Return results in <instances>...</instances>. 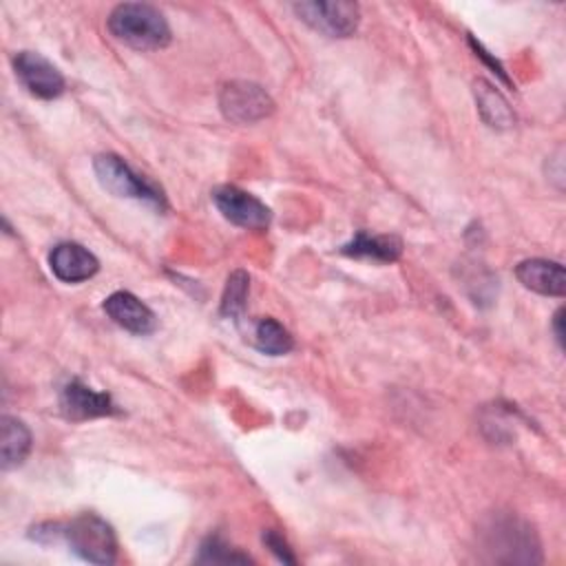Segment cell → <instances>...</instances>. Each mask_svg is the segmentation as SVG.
<instances>
[{
	"mask_svg": "<svg viewBox=\"0 0 566 566\" xmlns=\"http://www.w3.org/2000/svg\"><path fill=\"white\" fill-rule=\"evenodd\" d=\"M106 24L115 40L135 51H157L170 44V27L164 13L144 2L117 4Z\"/></svg>",
	"mask_w": 566,
	"mask_h": 566,
	"instance_id": "cell-1",
	"label": "cell"
},
{
	"mask_svg": "<svg viewBox=\"0 0 566 566\" xmlns=\"http://www.w3.org/2000/svg\"><path fill=\"white\" fill-rule=\"evenodd\" d=\"M51 531L38 526L35 535L44 533L49 539L62 537L71 551L91 564H113L117 557V537L113 526L95 513H82L69 524H49Z\"/></svg>",
	"mask_w": 566,
	"mask_h": 566,
	"instance_id": "cell-2",
	"label": "cell"
},
{
	"mask_svg": "<svg viewBox=\"0 0 566 566\" xmlns=\"http://www.w3.org/2000/svg\"><path fill=\"white\" fill-rule=\"evenodd\" d=\"M484 551L491 553L495 562H513V564H535L542 562L539 539L531 524L511 515L497 513L486 526L480 531Z\"/></svg>",
	"mask_w": 566,
	"mask_h": 566,
	"instance_id": "cell-3",
	"label": "cell"
},
{
	"mask_svg": "<svg viewBox=\"0 0 566 566\" xmlns=\"http://www.w3.org/2000/svg\"><path fill=\"white\" fill-rule=\"evenodd\" d=\"M93 170L104 190L122 199H137L157 210L166 208V197L148 177L135 172L119 155L102 153L93 159Z\"/></svg>",
	"mask_w": 566,
	"mask_h": 566,
	"instance_id": "cell-4",
	"label": "cell"
},
{
	"mask_svg": "<svg viewBox=\"0 0 566 566\" xmlns=\"http://www.w3.org/2000/svg\"><path fill=\"white\" fill-rule=\"evenodd\" d=\"M219 108L234 124H254L274 111V102L261 84L234 80L221 86Z\"/></svg>",
	"mask_w": 566,
	"mask_h": 566,
	"instance_id": "cell-5",
	"label": "cell"
},
{
	"mask_svg": "<svg viewBox=\"0 0 566 566\" xmlns=\"http://www.w3.org/2000/svg\"><path fill=\"white\" fill-rule=\"evenodd\" d=\"M294 13L314 31L327 38H349L360 22V7L356 2H296Z\"/></svg>",
	"mask_w": 566,
	"mask_h": 566,
	"instance_id": "cell-6",
	"label": "cell"
},
{
	"mask_svg": "<svg viewBox=\"0 0 566 566\" xmlns=\"http://www.w3.org/2000/svg\"><path fill=\"white\" fill-rule=\"evenodd\" d=\"M212 203L230 223L245 230H265L272 221L270 208L254 195L237 186H217L212 192Z\"/></svg>",
	"mask_w": 566,
	"mask_h": 566,
	"instance_id": "cell-7",
	"label": "cell"
},
{
	"mask_svg": "<svg viewBox=\"0 0 566 566\" xmlns=\"http://www.w3.org/2000/svg\"><path fill=\"white\" fill-rule=\"evenodd\" d=\"M13 71L18 82L40 99H53L64 93V75L42 53L20 51L13 55Z\"/></svg>",
	"mask_w": 566,
	"mask_h": 566,
	"instance_id": "cell-8",
	"label": "cell"
},
{
	"mask_svg": "<svg viewBox=\"0 0 566 566\" xmlns=\"http://www.w3.org/2000/svg\"><path fill=\"white\" fill-rule=\"evenodd\" d=\"M60 409L71 420H91L117 413L113 398L106 391H95L82 380H71L60 394Z\"/></svg>",
	"mask_w": 566,
	"mask_h": 566,
	"instance_id": "cell-9",
	"label": "cell"
},
{
	"mask_svg": "<svg viewBox=\"0 0 566 566\" xmlns=\"http://www.w3.org/2000/svg\"><path fill=\"white\" fill-rule=\"evenodd\" d=\"M102 307L115 325H119L122 329H126L130 334L144 336V334L155 332V327H157V318H155L153 310L130 292H124V290L113 292L111 296L104 298Z\"/></svg>",
	"mask_w": 566,
	"mask_h": 566,
	"instance_id": "cell-10",
	"label": "cell"
},
{
	"mask_svg": "<svg viewBox=\"0 0 566 566\" xmlns=\"http://www.w3.org/2000/svg\"><path fill=\"white\" fill-rule=\"evenodd\" d=\"M49 268L62 283H82L97 274V256L80 243H57L49 254Z\"/></svg>",
	"mask_w": 566,
	"mask_h": 566,
	"instance_id": "cell-11",
	"label": "cell"
},
{
	"mask_svg": "<svg viewBox=\"0 0 566 566\" xmlns=\"http://www.w3.org/2000/svg\"><path fill=\"white\" fill-rule=\"evenodd\" d=\"M517 281L537 294L544 296H564L566 292V272L564 265L548 259H526L515 268Z\"/></svg>",
	"mask_w": 566,
	"mask_h": 566,
	"instance_id": "cell-12",
	"label": "cell"
},
{
	"mask_svg": "<svg viewBox=\"0 0 566 566\" xmlns=\"http://www.w3.org/2000/svg\"><path fill=\"white\" fill-rule=\"evenodd\" d=\"M343 254L354 259H369L376 263H391L400 256L402 243L394 234H367L356 232V237L340 248Z\"/></svg>",
	"mask_w": 566,
	"mask_h": 566,
	"instance_id": "cell-13",
	"label": "cell"
},
{
	"mask_svg": "<svg viewBox=\"0 0 566 566\" xmlns=\"http://www.w3.org/2000/svg\"><path fill=\"white\" fill-rule=\"evenodd\" d=\"M31 451V431L29 427L13 418V416H2L0 418V460L2 469L9 471L18 464L24 462V458Z\"/></svg>",
	"mask_w": 566,
	"mask_h": 566,
	"instance_id": "cell-14",
	"label": "cell"
},
{
	"mask_svg": "<svg viewBox=\"0 0 566 566\" xmlns=\"http://www.w3.org/2000/svg\"><path fill=\"white\" fill-rule=\"evenodd\" d=\"M473 93H475L478 111H480L482 119L489 126H493V128H511L515 124L513 108L509 106L504 95L497 88H493L489 82L478 80L473 84Z\"/></svg>",
	"mask_w": 566,
	"mask_h": 566,
	"instance_id": "cell-15",
	"label": "cell"
},
{
	"mask_svg": "<svg viewBox=\"0 0 566 566\" xmlns=\"http://www.w3.org/2000/svg\"><path fill=\"white\" fill-rule=\"evenodd\" d=\"M252 343L259 352L268 354V356H283L287 352H292L294 347V338L292 334L274 318H259L254 323V332H252Z\"/></svg>",
	"mask_w": 566,
	"mask_h": 566,
	"instance_id": "cell-16",
	"label": "cell"
},
{
	"mask_svg": "<svg viewBox=\"0 0 566 566\" xmlns=\"http://www.w3.org/2000/svg\"><path fill=\"white\" fill-rule=\"evenodd\" d=\"M248 292H250V276L243 270H234L223 287V296H221V316L226 318H239L245 312V301H248Z\"/></svg>",
	"mask_w": 566,
	"mask_h": 566,
	"instance_id": "cell-17",
	"label": "cell"
},
{
	"mask_svg": "<svg viewBox=\"0 0 566 566\" xmlns=\"http://www.w3.org/2000/svg\"><path fill=\"white\" fill-rule=\"evenodd\" d=\"M199 562H250V557L230 551V546L223 544L219 537H208L199 548Z\"/></svg>",
	"mask_w": 566,
	"mask_h": 566,
	"instance_id": "cell-18",
	"label": "cell"
},
{
	"mask_svg": "<svg viewBox=\"0 0 566 566\" xmlns=\"http://www.w3.org/2000/svg\"><path fill=\"white\" fill-rule=\"evenodd\" d=\"M263 542H265V546H268L281 562H285V564H294V562H296V557L292 555V551L287 548L285 539H283L279 533L268 531V533L263 535Z\"/></svg>",
	"mask_w": 566,
	"mask_h": 566,
	"instance_id": "cell-19",
	"label": "cell"
},
{
	"mask_svg": "<svg viewBox=\"0 0 566 566\" xmlns=\"http://www.w3.org/2000/svg\"><path fill=\"white\" fill-rule=\"evenodd\" d=\"M469 42H471V46H473V49H475V55H480V57H482V60H484V62H486V64H489V66H491V69H493V73H497V75H500V77H502V80H504V82H509V77H506V73H504V69H502V66H500V64H497V60H493V57H489V55H486V51H484V49H482V46H480V44H478V42H475V40H473V38H469Z\"/></svg>",
	"mask_w": 566,
	"mask_h": 566,
	"instance_id": "cell-20",
	"label": "cell"
},
{
	"mask_svg": "<svg viewBox=\"0 0 566 566\" xmlns=\"http://www.w3.org/2000/svg\"><path fill=\"white\" fill-rule=\"evenodd\" d=\"M564 316V310L559 307L557 312H555V318H553V329H555V338H557V343L562 345V340H564V329H562V318Z\"/></svg>",
	"mask_w": 566,
	"mask_h": 566,
	"instance_id": "cell-21",
	"label": "cell"
}]
</instances>
